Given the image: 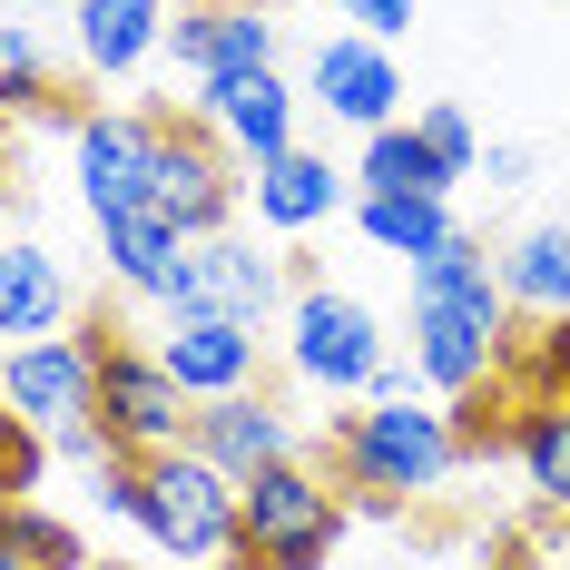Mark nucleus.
<instances>
[{
  "mask_svg": "<svg viewBox=\"0 0 570 570\" xmlns=\"http://www.w3.org/2000/svg\"><path fill=\"white\" fill-rule=\"evenodd\" d=\"M344 521H354L344 492L305 453H285V462H266V472L236 482V551L256 570H325L335 541H344Z\"/></svg>",
  "mask_w": 570,
  "mask_h": 570,
  "instance_id": "f257e3e1",
  "label": "nucleus"
},
{
  "mask_svg": "<svg viewBox=\"0 0 570 570\" xmlns=\"http://www.w3.org/2000/svg\"><path fill=\"white\" fill-rule=\"evenodd\" d=\"M325 453H335L344 492H433L443 472H453V413H433V403H364V413H325Z\"/></svg>",
  "mask_w": 570,
  "mask_h": 570,
  "instance_id": "f03ea898",
  "label": "nucleus"
},
{
  "mask_svg": "<svg viewBox=\"0 0 570 570\" xmlns=\"http://www.w3.org/2000/svg\"><path fill=\"white\" fill-rule=\"evenodd\" d=\"M128 531L148 551H168L177 570L227 561L236 551V482L207 453H187V443L177 453H148L138 462V512H128Z\"/></svg>",
  "mask_w": 570,
  "mask_h": 570,
  "instance_id": "7ed1b4c3",
  "label": "nucleus"
},
{
  "mask_svg": "<svg viewBox=\"0 0 570 570\" xmlns=\"http://www.w3.org/2000/svg\"><path fill=\"white\" fill-rule=\"evenodd\" d=\"M285 364H295V384H315V394H374V374L394 364V344H384V315H374L364 295L305 285V295L285 305Z\"/></svg>",
  "mask_w": 570,
  "mask_h": 570,
  "instance_id": "20e7f679",
  "label": "nucleus"
},
{
  "mask_svg": "<svg viewBox=\"0 0 570 570\" xmlns=\"http://www.w3.org/2000/svg\"><path fill=\"white\" fill-rule=\"evenodd\" d=\"M158 128H168V99H148V109H79V128H69V168H79L89 227L158 197Z\"/></svg>",
  "mask_w": 570,
  "mask_h": 570,
  "instance_id": "39448f33",
  "label": "nucleus"
},
{
  "mask_svg": "<svg viewBox=\"0 0 570 570\" xmlns=\"http://www.w3.org/2000/svg\"><path fill=\"white\" fill-rule=\"evenodd\" d=\"M0 413H20V433L59 443L69 423H99V354L79 335H40L0 354Z\"/></svg>",
  "mask_w": 570,
  "mask_h": 570,
  "instance_id": "423d86ee",
  "label": "nucleus"
},
{
  "mask_svg": "<svg viewBox=\"0 0 570 570\" xmlns=\"http://www.w3.org/2000/svg\"><path fill=\"white\" fill-rule=\"evenodd\" d=\"M187 413H197V403H187L168 374H158V354H148V344L118 335L109 354H99V433H109V453H118V462L177 453V443H187Z\"/></svg>",
  "mask_w": 570,
  "mask_h": 570,
  "instance_id": "0eeeda50",
  "label": "nucleus"
},
{
  "mask_svg": "<svg viewBox=\"0 0 570 570\" xmlns=\"http://www.w3.org/2000/svg\"><path fill=\"white\" fill-rule=\"evenodd\" d=\"M236 197H246V177H236V158L217 148V128H207V118L187 128V118L168 109V128H158V197H148V207L197 246V236H227Z\"/></svg>",
  "mask_w": 570,
  "mask_h": 570,
  "instance_id": "6e6552de",
  "label": "nucleus"
},
{
  "mask_svg": "<svg viewBox=\"0 0 570 570\" xmlns=\"http://www.w3.org/2000/svg\"><path fill=\"white\" fill-rule=\"evenodd\" d=\"M285 305V266L276 256H256L246 236H197L187 246V266H177V295H168V315H227V325H276Z\"/></svg>",
  "mask_w": 570,
  "mask_h": 570,
  "instance_id": "1a4fd4ad",
  "label": "nucleus"
},
{
  "mask_svg": "<svg viewBox=\"0 0 570 570\" xmlns=\"http://www.w3.org/2000/svg\"><path fill=\"white\" fill-rule=\"evenodd\" d=\"M512 305H453V295H413V374L433 394H472L502 374V344H512Z\"/></svg>",
  "mask_w": 570,
  "mask_h": 570,
  "instance_id": "9d476101",
  "label": "nucleus"
},
{
  "mask_svg": "<svg viewBox=\"0 0 570 570\" xmlns=\"http://www.w3.org/2000/svg\"><path fill=\"white\" fill-rule=\"evenodd\" d=\"M305 99L374 138V128H394V118H403V69H394L384 40H364V30H325L315 59H305Z\"/></svg>",
  "mask_w": 570,
  "mask_h": 570,
  "instance_id": "9b49d317",
  "label": "nucleus"
},
{
  "mask_svg": "<svg viewBox=\"0 0 570 570\" xmlns=\"http://www.w3.org/2000/svg\"><path fill=\"white\" fill-rule=\"evenodd\" d=\"M158 374H168L187 403H227L256 394V325H227V315H168V335L148 344Z\"/></svg>",
  "mask_w": 570,
  "mask_h": 570,
  "instance_id": "f8f14e48",
  "label": "nucleus"
},
{
  "mask_svg": "<svg viewBox=\"0 0 570 570\" xmlns=\"http://www.w3.org/2000/svg\"><path fill=\"white\" fill-rule=\"evenodd\" d=\"M295 109H305V99H295L285 69H246V79H207V89H197V118L217 128V148H227L236 168L295 148Z\"/></svg>",
  "mask_w": 570,
  "mask_h": 570,
  "instance_id": "ddd939ff",
  "label": "nucleus"
},
{
  "mask_svg": "<svg viewBox=\"0 0 570 570\" xmlns=\"http://www.w3.org/2000/svg\"><path fill=\"white\" fill-rule=\"evenodd\" d=\"M168 59L207 89V79H246L276 69V20L266 10H177L168 20Z\"/></svg>",
  "mask_w": 570,
  "mask_h": 570,
  "instance_id": "4468645a",
  "label": "nucleus"
},
{
  "mask_svg": "<svg viewBox=\"0 0 570 570\" xmlns=\"http://www.w3.org/2000/svg\"><path fill=\"white\" fill-rule=\"evenodd\" d=\"M187 453H207L227 482H246V472H266V462L295 453V423L266 394H227V403H197L187 413Z\"/></svg>",
  "mask_w": 570,
  "mask_h": 570,
  "instance_id": "2eb2a0df",
  "label": "nucleus"
},
{
  "mask_svg": "<svg viewBox=\"0 0 570 570\" xmlns=\"http://www.w3.org/2000/svg\"><path fill=\"white\" fill-rule=\"evenodd\" d=\"M246 197H256V227L266 236H305V227L335 217L344 177H335V158H315V148H276V158L246 168Z\"/></svg>",
  "mask_w": 570,
  "mask_h": 570,
  "instance_id": "dca6fc26",
  "label": "nucleus"
},
{
  "mask_svg": "<svg viewBox=\"0 0 570 570\" xmlns=\"http://www.w3.org/2000/svg\"><path fill=\"white\" fill-rule=\"evenodd\" d=\"M69 40H79V69L89 79H128L168 50V0H79L69 10Z\"/></svg>",
  "mask_w": 570,
  "mask_h": 570,
  "instance_id": "f3484780",
  "label": "nucleus"
},
{
  "mask_svg": "<svg viewBox=\"0 0 570 570\" xmlns=\"http://www.w3.org/2000/svg\"><path fill=\"white\" fill-rule=\"evenodd\" d=\"M59 325H69V276H59V256L30 246V236H0V354L59 335Z\"/></svg>",
  "mask_w": 570,
  "mask_h": 570,
  "instance_id": "a211bd4d",
  "label": "nucleus"
},
{
  "mask_svg": "<svg viewBox=\"0 0 570 570\" xmlns=\"http://www.w3.org/2000/svg\"><path fill=\"white\" fill-rule=\"evenodd\" d=\"M99 256H109L118 285H138V295H177V266H187V236L158 217V207H128V217H99Z\"/></svg>",
  "mask_w": 570,
  "mask_h": 570,
  "instance_id": "6ab92c4d",
  "label": "nucleus"
},
{
  "mask_svg": "<svg viewBox=\"0 0 570 570\" xmlns=\"http://www.w3.org/2000/svg\"><path fill=\"white\" fill-rule=\"evenodd\" d=\"M492 266H502L512 315H570V227H521Z\"/></svg>",
  "mask_w": 570,
  "mask_h": 570,
  "instance_id": "aec40b11",
  "label": "nucleus"
},
{
  "mask_svg": "<svg viewBox=\"0 0 570 570\" xmlns=\"http://www.w3.org/2000/svg\"><path fill=\"white\" fill-rule=\"evenodd\" d=\"M0 118H59V128H79V109L59 99V79H50L40 30L10 20V10H0Z\"/></svg>",
  "mask_w": 570,
  "mask_h": 570,
  "instance_id": "412c9836",
  "label": "nucleus"
},
{
  "mask_svg": "<svg viewBox=\"0 0 570 570\" xmlns=\"http://www.w3.org/2000/svg\"><path fill=\"white\" fill-rule=\"evenodd\" d=\"M354 227L374 236L384 256H403V266H423L433 246H453V236H462L443 197H354Z\"/></svg>",
  "mask_w": 570,
  "mask_h": 570,
  "instance_id": "4be33fe9",
  "label": "nucleus"
},
{
  "mask_svg": "<svg viewBox=\"0 0 570 570\" xmlns=\"http://www.w3.org/2000/svg\"><path fill=\"white\" fill-rule=\"evenodd\" d=\"M502 384L521 403H570V315H531L502 344Z\"/></svg>",
  "mask_w": 570,
  "mask_h": 570,
  "instance_id": "5701e85b",
  "label": "nucleus"
},
{
  "mask_svg": "<svg viewBox=\"0 0 570 570\" xmlns=\"http://www.w3.org/2000/svg\"><path fill=\"white\" fill-rule=\"evenodd\" d=\"M354 187H364V197H443L453 177L433 168V148H423V138L394 118V128H374V138H364V158H354Z\"/></svg>",
  "mask_w": 570,
  "mask_h": 570,
  "instance_id": "b1692460",
  "label": "nucleus"
},
{
  "mask_svg": "<svg viewBox=\"0 0 570 570\" xmlns=\"http://www.w3.org/2000/svg\"><path fill=\"white\" fill-rule=\"evenodd\" d=\"M512 462H521V482H531L551 512H570V403H521Z\"/></svg>",
  "mask_w": 570,
  "mask_h": 570,
  "instance_id": "393cba45",
  "label": "nucleus"
},
{
  "mask_svg": "<svg viewBox=\"0 0 570 570\" xmlns=\"http://www.w3.org/2000/svg\"><path fill=\"white\" fill-rule=\"evenodd\" d=\"M453 413V453L462 462H492V453H512V433H521V394L492 374V384H472V394L443 403Z\"/></svg>",
  "mask_w": 570,
  "mask_h": 570,
  "instance_id": "a878e982",
  "label": "nucleus"
},
{
  "mask_svg": "<svg viewBox=\"0 0 570 570\" xmlns=\"http://www.w3.org/2000/svg\"><path fill=\"white\" fill-rule=\"evenodd\" d=\"M10 541L30 551V570H89V541H79V521H59V512H40V502H10Z\"/></svg>",
  "mask_w": 570,
  "mask_h": 570,
  "instance_id": "bb28decb",
  "label": "nucleus"
},
{
  "mask_svg": "<svg viewBox=\"0 0 570 570\" xmlns=\"http://www.w3.org/2000/svg\"><path fill=\"white\" fill-rule=\"evenodd\" d=\"M413 138L433 148V168H443V177H472V168H482V138H472V118H462L453 99H433V109L413 118Z\"/></svg>",
  "mask_w": 570,
  "mask_h": 570,
  "instance_id": "cd10ccee",
  "label": "nucleus"
},
{
  "mask_svg": "<svg viewBox=\"0 0 570 570\" xmlns=\"http://www.w3.org/2000/svg\"><path fill=\"white\" fill-rule=\"evenodd\" d=\"M40 472H50V443H40V433H20V413H0V512H10V502H30V492H40Z\"/></svg>",
  "mask_w": 570,
  "mask_h": 570,
  "instance_id": "c85d7f7f",
  "label": "nucleus"
},
{
  "mask_svg": "<svg viewBox=\"0 0 570 570\" xmlns=\"http://www.w3.org/2000/svg\"><path fill=\"white\" fill-rule=\"evenodd\" d=\"M335 20H344V30H364V40H384V50H394L403 30H413V0H335Z\"/></svg>",
  "mask_w": 570,
  "mask_h": 570,
  "instance_id": "c756f323",
  "label": "nucleus"
},
{
  "mask_svg": "<svg viewBox=\"0 0 570 570\" xmlns=\"http://www.w3.org/2000/svg\"><path fill=\"white\" fill-rule=\"evenodd\" d=\"M482 177H492V187H531V148H512V138H502V148L482 158Z\"/></svg>",
  "mask_w": 570,
  "mask_h": 570,
  "instance_id": "7c9ffc66",
  "label": "nucleus"
},
{
  "mask_svg": "<svg viewBox=\"0 0 570 570\" xmlns=\"http://www.w3.org/2000/svg\"><path fill=\"white\" fill-rule=\"evenodd\" d=\"M0 570H30V551L10 541V521H0Z\"/></svg>",
  "mask_w": 570,
  "mask_h": 570,
  "instance_id": "2f4dec72",
  "label": "nucleus"
},
{
  "mask_svg": "<svg viewBox=\"0 0 570 570\" xmlns=\"http://www.w3.org/2000/svg\"><path fill=\"white\" fill-rule=\"evenodd\" d=\"M482 570H531V551H512V541H502V551H492Z\"/></svg>",
  "mask_w": 570,
  "mask_h": 570,
  "instance_id": "473e14b6",
  "label": "nucleus"
},
{
  "mask_svg": "<svg viewBox=\"0 0 570 570\" xmlns=\"http://www.w3.org/2000/svg\"><path fill=\"white\" fill-rule=\"evenodd\" d=\"M187 10H276V0H187Z\"/></svg>",
  "mask_w": 570,
  "mask_h": 570,
  "instance_id": "72a5a7b5",
  "label": "nucleus"
},
{
  "mask_svg": "<svg viewBox=\"0 0 570 570\" xmlns=\"http://www.w3.org/2000/svg\"><path fill=\"white\" fill-rule=\"evenodd\" d=\"M0 10H79V0H0Z\"/></svg>",
  "mask_w": 570,
  "mask_h": 570,
  "instance_id": "f704fd0d",
  "label": "nucleus"
},
{
  "mask_svg": "<svg viewBox=\"0 0 570 570\" xmlns=\"http://www.w3.org/2000/svg\"><path fill=\"white\" fill-rule=\"evenodd\" d=\"M0 217H10V138H0Z\"/></svg>",
  "mask_w": 570,
  "mask_h": 570,
  "instance_id": "c9c22d12",
  "label": "nucleus"
},
{
  "mask_svg": "<svg viewBox=\"0 0 570 570\" xmlns=\"http://www.w3.org/2000/svg\"><path fill=\"white\" fill-rule=\"evenodd\" d=\"M197 570H256V561H246V551H227V561H197Z\"/></svg>",
  "mask_w": 570,
  "mask_h": 570,
  "instance_id": "e433bc0d",
  "label": "nucleus"
},
{
  "mask_svg": "<svg viewBox=\"0 0 570 570\" xmlns=\"http://www.w3.org/2000/svg\"><path fill=\"white\" fill-rule=\"evenodd\" d=\"M99 570H118V561H99Z\"/></svg>",
  "mask_w": 570,
  "mask_h": 570,
  "instance_id": "4c0bfd02",
  "label": "nucleus"
}]
</instances>
